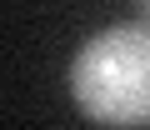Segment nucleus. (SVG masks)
Returning a JSON list of instances; mask_svg holds the SVG:
<instances>
[{
	"label": "nucleus",
	"instance_id": "1",
	"mask_svg": "<svg viewBox=\"0 0 150 130\" xmlns=\"http://www.w3.org/2000/svg\"><path fill=\"white\" fill-rule=\"evenodd\" d=\"M70 95L95 125H150V25H110L70 60Z\"/></svg>",
	"mask_w": 150,
	"mask_h": 130
},
{
	"label": "nucleus",
	"instance_id": "2",
	"mask_svg": "<svg viewBox=\"0 0 150 130\" xmlns=\"http://www.w3.org/2000/svg\"><path fill=\"white\" fill-rule=\"evenodd\" d=\"M135 5H140V10H145V15H150V0H135Z\"/></svg>",
	"mask_w": 150,
	"mask_h": 130
}]
</instances>
